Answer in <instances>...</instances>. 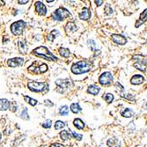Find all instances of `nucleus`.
I'll return each instance as SVG.
<instances>
[{
	"mask_svg": "<svg viewBox=\"0 0 147 147\" xmlns=\"http://www.w3.org/2000/svg\"><path fill=\"white\" fill-rule=\"evenodd\" d=\"M77 30V26L73 22H68L65 26V31L66 32H74Z\"/></svg>",
	"mask_w": 147,
	"mask_h": 147,
	"instance_id": "5701e85b",
	"label": "nucleus"
},
{
	"mask_svg": "<svg viewBox=\"0 0 147 147\" xmlns=\"http://www.w3.org/2000/svg\"><path fill=\"white\" fill-rule=\"evenodd\" d=\"M65 126V124L62 121H56V124H55V130H61L63 129L64 127Z\"/></svg>",
	"mask_w": 147,
	"mask_h": 147,
	"instance_id": "c756f323",
	"label": "nucleus"
},
{
	"mask_svg": "<svg viewBox=\"0 0 147 147\" xmlns=\"http://www.w3.org/2000/svg\"><path fill=\"white\" fill-rule=\"evenodd\" d=\"M71 71L76 75H80L87 73L91 70V66L87 64V61H79V62L72 64L71 66Z\"/></svg>",
	"mask_w": 147,
	"mask_h": 147,
	"instance_id": "f03ea898",
	"label": "nucleus"
},
{
	"mask_svg": "<svg viewBox=\"0 0 147 147\" xmlns=\"http://www.w3.org/2000/svg\"><path fill=\"white\" fill-rule=\"evenodd\" d=\"M19 117L22 118L23 120H29V115H28V108L27 107H24L23 111L19 115Z\"/></svg>",
	"mask_w": 147,
	"mask_h": 147,
	"instance_id": "bb28decb",
	"label": "nucleus"
},
{
	"mask_svg": "<svg viewBox=\"0 0 147 147\" xmlns=\"http://www.w3.org/2000/svg\"><path fill=\"white\" fill-rule=\"evenodd\" d=\"M70 132H71V135L73 136V138H75L78 139V140H81V139H82V138H83L82 135L78 134V133H76L75 131H70Z\"/></svg>",
	"mask_w": 147,
	"mask_h": 147,
	"instance_id": "f704fd0d",
	"label": "nucleus"
},
{
	"mask_svg": "<svg viewBox=\"0 0 147 147\" xmlns=\"http://www.w3.org/2000/svg\"><path fill=\"white\" fill-rule=\"evenodd\" d=\"M69 113V107L67 106H63L59 108V114L61 115H67Z\"/></svg>",
	"mask_w": 147,
	"mask_h": 147,
	"instance_id": "cd10ccee",
	"label": "nucleus"
},
{
	"mask_svg": "<svg viewBox=\"0 0 147 147\" xmlns=\"http://www.w3.org/2000/svg\"><path fill=\"white\" fill-rule=\"evenodd\" d=\"M100 91H101V88L99 87H97V85H90V87L87 88V93H91L93 95H97L100 93Z\"/></svg>",
	"mask_w": 147,
	"mask_h": 147,
	"instance_id": "f3484780",
	"label": "nucleus"
},
{
	"mask_svg": "<svg viewBox=\"0 0 147 147\" xmlns=\"http://www.w3.org/2000/svg\"><path fill=\"white\" fill-rule=\"evenodd\" d=\"M79 18L83 20H87L91 18V11L88 8H84L79 13Z\"/></svg>",
	"mask_w": 147,
	"mask_h": 147,
	"instance_id": "ddd939ff",
	"label": "nucleus"
},
{
	"mask_svg": "<svg viewBox=\"0 0 147 147\" xmlns=\"http://www.w3.org/2000/svg\"><path fill=\"white\" fill-rule=\"evenodd\" d=\"M70 16H71V14L70 13V11L67 9L63 8V7L58 8L52 13V18L57 21H63V20H64V19L70 17Z\"/></svg>",
	"mask_w": 147,
	"mask_h": 147,
	"instance_id": "20e7f679",
	"label": "nucleus"
},
{
	"mask_svg": "<svg viewBox=\"0 0 147 147\" xmlns=\"http://www.w3.org/2000/svg\"><path fill=\"white\" fill-rule=\"evenodd\" d=\"M32 53L35 56H37L39 57L44 58L48 61H57V57L56 56H54L48 48L44 46H40L38 48H34V50L32 51Z\"/></svg>",
	"mask_w": 147,
	"mask_h": 147,
	"instance_id": "f257e3e1",
	"label": "nucleus"
},
{
	"mask_svg": "<svg viewBox=\"0 0 147 147\" xmlns=\"http://www.w3.org/2000/svg\"><path fill=\"white\" fill-rule=\"evenodd\" d=\"M103 99L107 102V103H111L114 101V95L112 93H107L105 96H103Z\"/></svg>",
	"mask_w": 147,
	"mask_h": 147,
	"instance_id": "7c9ffc66",
	"label": "nucleus"
},
{
	"mask_svg": "<svg viewBox=\"0 0 147 147\" xmlns=\"http://www.w3.org/2000/svg\"><path fill=\"white\" fill-rule=\"evenodd\" d=\"M2 5H4V2H3V1H1V0H0V7H1Z\"/></svg>",
	"mask_w": 147,
	"mask_h": 147,
	"instance_id": "ea45409f",
	"label": "nucleus"
},
{
	"mask_svg": "<svg viewBox=\"0 0 147 147\" xmlns=\"http://www.w3.org/2000/svg\"><path fill=\"white\" fill-rule=\"evenodd\" d=\"M70 110H71L72 113L79 114L82 109H81V107H80V106H79V103H72L70 105Z\"/></svg>",
	"mask_w": 147,
	"mask_h": 147,
	"instance_id": "4be33fe9",
	"label": "nucleus"
},
{
	"mask_svg": "<svg viewBox=\"0 0 147 147\" xmlns=\"http://www.w3.org/2000/svg\"><path fill=\"white\" fill-rule=\"evenodd\" d=\"M47 70H48V65L46 64H42L39 67L34 68L33 72L35 73V74H40V73H45Z\"/></svg>",
	"mask_w": 147,
	"mask_h": 147,
	"instance_id": "dca6fc26",
	"label": "nucleus"
},
{
	"mask_svg": "<svg viewBox=\"0 0 147 147\" xmlns=\"http://www.w3.org/2000/svg\"><path fill=\"white\" fill-rule=\"evenodd\" d=\"M50 147H64V145L59 143H54V144H51L50 145Z\"/></svg>",
	"mask_w": 147,
	"mask_h": 147,
	"instance_id": "c9c22d12",
	"label": "nucleus"
},
{
	"mask_svg": "<svg viewBox=\"0 0 147 147\" xmlns=\"http://www.w3.org/2000/svg\"><path fill=\"white\" fill-rule=\"evenodd\" d=\"M146 107H147V104H146Z\"/></svg>",
	"mask_w": 147,
	"mask_h": 147,
	"instance_id": "79ce46f5",
	"label": "nucleus"
},
{
	"mask_svg": "<svg viewBox=\"0 0 147 147\" xmlns=\"http://www.w3.org/2000/svg\"><path fill=\"white\" fill-rule=\"evenodd\" d=\"M113 75L110 72H104L99 78V83L102 85H108L113 82Z\"/></svg>",
	"mask_w": 147,
	"mask_h": 147,
	"instance_id": "423d86ee",
	"label": "nucleus"
},
{
	"mask_svg": "<svg viewBox=\"0 0 147 147\" xmlns=\"http://www.w3.org/2000/svg\"><path fill=\"white\" fill-rule=\"evenodd\" d=\"M18 3L19 5H25V4H28V0H25V1H22V0H19V1H18Z\"/></svg>",
	"mask_w": 147,
	"mask_h": 147,
	"instance_id": "4c0bfd02",
	"label": "nucleus"
},
{
	"mask_svg": "<svg viewBox=\"0 0 147 147\" xmlns=\"http://www.w3.org/2000/svg\"><path fill=\"white\" fill-rule=\"evenodd\" d=\"M24 100H25V101H27L29 105H31L32 107H34V106H36L37 105V101L36 100H34V99H32L31 97H29V96H27V95H25L24 96Z\"/></svg>",
	"mask_w": 147,
	"mask_h": 147,
	"instance_id": "393cba45",
	"label": "nucleus"
},
{
	"mask_svg": "<svg viewBox=\"0 0 147 147\" xmlns=\"http://www.w3.org/2000/svg\"><path fill=\"white\" fill-rule=\"evenodd\" d=\"M18 45H19V50L20 53L21 54H27L28 47L26 45V42H24V41H19Z\"/></svg>",
	"mask_w": 147,
	"mask_h": 147,
	"instance_id": "a211bd4d",
	"label": "nucleus"
},
{
	"mask_svg": "<svg viewBox=\"0 0 147 147\" xmlns=\"http://www.w3.org/2000/svg\"><path fill=\"white\" fill-rule=\"evenodd\" d=\"M59 54L62 56L63 57H69L70 55V50H68V48H59Z\"/></svg>",
	"mask_w": 147,
	"mask_h": 147,
	"instance_id": "b1692460",
	"label": "nucleus"
},
{
	"mask_svg": "<svg viewBox=\"0 0 147 147\" xmlns=\"http://www.w3.org/2000/svg\"><path fill=\"white\" fill-rule=\"evenodd\" d=\"M138 59H137L136 57H134L133 59H137L136 60V63L134 64V67H136L138 70H140L141 71H144L146 69V62L144 59H140L139 56H138Z\"/></svg>",
	"mask_w": 147,
	"mask_h": 147,
	"instance_id": "9b49d317",
	"label": "nucleus"
},
{
	"mask_svg": "<svg viewBox=\"0 0 147 147\" xmlns=\"http://www.w3.org/2000/svg\"><path fill=\"white\" fill-rule=\"evenodd\" d=\"M144 79L143 76H141V75H134L130 79V83L132 85H137L142 84L144 82Z\"/></svg>",
	"mask_w": 147,
	"mask_h": 147,
	"instance_id": "4468645a",
	"label": "nucleus"
},
{
	"mask_svg": "<svg viewBox=\"0 0 147 147\" xmlns=\"http://www.w3.org/2000/svg\"><path fill=\"white\" fill-rule=\"evenodd\" d=\"M10 107V102L6 99H0V111H5Z\"/></svg>",
	"mask_w": 147,
	"mask_h": 147,
	"instance_id": "2eb2a0df",
	"label": "nucleus"
},
{
	"mask_svg": "<svg viewBox=\"0 0 147 147\" xmlns=\"http://www.w3.org/2000/svg\"><path fill=\"white\" fill-rule=\"evenodd\" d=\"M44 102H45V105H46V106H48V107H53V106H54V104H53L50 100H45Z\"/></svg>",
	"mask_w": 147,
	"mask_h": 147,
	"instance_id": "e433bc0d",
	"label": "nucleus"
},
{
	"mask_svg": "<svg viewBox=\"0 0 147 147\" xmlns=\"http://www.w3.org/2000/svg\"><path fill=\"white\" fill-rule=\"evenodd\" d=\"M105 13H106V14L107 15H109V14H111L112 13H113V10H112V7H111V5H110L109 4H107V5H106V8H105Z\"/></svg>",
	"mask_w": 147,
	"mask_h": 147,
	"instance_id": "72a5a7b5",
	"label": "nucleus"
},
{
	"mask_svg": "<svg viewBox=\"0 0 147 147\" xmlns=\"http://www.w3.org/2000/svg\"><path fill=\"white\" fill-rule=\"evenodd\" d=\"M60 138L63 141H66L70 138V135L69 134V132L67 130H63L60 132Z\"/></svg>",
	"mask_w": 147,
	"mask_h": 147,
	"instance_id": "a878e982",
	"label": "nucleus"
},
{
	"mask_svg": "<svg viewBox=\"0 0 147 147\" xmlns=\"http://www.w3.org/2000/svg\"><path fill=\"white\" fill-rule=\"evenodd\" d=\"M146 21H147V9H145L143 11V13L140 14L139 19L136 22V25H135V27H136V28H139L143 23H144Z\"/></svg>",
	"mask_w": 147,
	"mask_h": 147,
	"instance_id": "f8f14e48",
	"label": "nucleus"
},
{
	"mask_svg": "<svg viewBox=\"0 0 147 147\" xmlns=\"http://www.w3.org/2000/svg\"><path fill=\"white\" fill-rule=\"evenodd\" d=\"M58 34V31L57 30H53L50 32V34L48 35V41H54V39H56V35Z\"/></svg>",
	"mask_w": 147,
	"mask_h": 147,
	"instance_id": "c85d7f7f",
	"label": "nucleus"
},
{
	"mask_svg": "<svg viewBox=\"0 0 147 147\" xmlns=\"http://www.w3.org/2000/svg\"><path fill=\"white\" fill-rule=\"evenodd\" d=\"M87 42H88V45H89V48H91V50H93V51H94L95 50H96V44H95V42H94V41L93 40H88L87 41Z\"/></svg>",
	"mask_w": 147,
	"mask_h": 147,
	"instance_id": "2f4dec72",
	"label": "nucleus"
},
{
	"mask_svg": "<svg viewBox=\"0 0 147 147\" xmlns=\"http://www.w3.org/2000/svg\"><path fill=\"white\" fill-rule=\"evenodd\" d=\"M25 27H26V22L25 21L18 20L16 22H13L11 25V31L14 35H20L23 33Z\"/></svg>",
	"mask_w": 147,
	"mask_h": 147,
	"instance_id": "39448f33",
	"label": "nucleus"
},
{
	"mask_svg": "<svg viewBox=\"0 0 147 147\" xmlns=\"http://www.w3.org/2000/svg\"><path fill=\"white\" fill-rule=\"evenodd\" d=\"M109 147H120V143L116 138H109L107 142Z\"/></svg>",
	"mask_w": 147,
	"mask_h": 147,
	"instance_id": "aec40b11",
	"label": "nucleus"
},
{
	"mask_svg": "<svg viewBox=\"0 0 147 147\" xmlns=\"http://www.w3.org/2000/svg\"><path fill=\"white\" fill-rule=\"evenodd\" d=\"M28 87L30 91L34 93H46L48 90V85L44 82L30 81L28 83Z\"/></svg>",
	"mask_w": 147,
	"mask_h": 147,
	"instance_id": "7ed1b4c3",
	"label": "nucleus"
},
{
	"mask_svg": "<svg viewBox=\"0 0 147 147\" xmlns=\"http://www.w3.org/2000/svg\"><path fill=\"white\" fill-rule=\"evenodd\" d=\"M121 116H124V117H126V118H130L131 116L134 115V112H133V110L130 109V108H125L124 109V111H122L121 113Z\"/></svg>",
	"mask_w": 147,
	"mask_h": 147,
	"instance_id": "412c9836",
	"label": "nucleus"
},
{
	"mask_svg": "<svg viewBox=\"0 0 147 147\" xmlns=\"http://www.w3.org/2000/svg\"><path fill=\"white\" fill-rule=\"evenodd\" d=\"M111 38H112V40H113L114 42H115V43H117V44H119V45H124V44H126V42H127L126 38L124 37V36L121 35V34H113L111 35Z\"/></svg>",
	"mask_w": 147,
	"mask_h": 147,
	"instance_id": "9d476101",
	"label": "nucleus"
},
{
	"mask_svg": "<svg viewBox=\"0 0 147 147\" xmlns=\"http://www.w3.org/2000/svg\"><path fill=\"white\" fill-rule=\"evenodd\" d=\"M23 64H24V59L22 57H14V58H11L7 61V65L11 68L22 66Z\"/></svg>",
	"mask_w": 147,
	"mask_h": 147,
	"instance_id": "6e6552de",
	"label": "nucleus"
},
{
	"mask_svg": "<svg viewBox=\"0 0 147 147\" xmlns=\"http://www.w3.org/2000/svg\"><path fill=\"white\" fill-rule=\"evenodd\" d=\"M1 139H2V134L0 133V140H1Z\"/></svg>",
	"mask_w": 147,
	"mask_h": 147,
	"instance_id": "a19ab883",
	"label": "nucleus"
},
{
	"mask_svg": "<svg viewBox=\"0 0 147 147\" xmlns=\"http://www.w3.org/2000/svg\"><path fill=\"white\" fill-rule=\"evenodd\" d=\"M103 3L104 1H95V4L97 5V6H101Z\"/></svg>",
	"mask_w": 147,
	"mask_h": 147,
	"instance_id": "58836bf2",
	"label": "nucleus"
},
{
	"mask_svg": "<svg viewBox=\"0 0 147 147\" xmlns=\"http://www.w3.org/2000/svg\"><path fill=\"white\" fill-rule=\"evenodd\" d=\"M56 84L57 85V92L58 93H64L66 88H68L70 85V79H57L56 81Z\"/></svg>",
	"mask_w": 147,
	"mask_h": 147,
	"instance_id": "0eeeda50",
	"label": "nucleus"
},
{
	"mask_svg": "<svg viewBox=\"0 0 147 147\" xmlns=\"http://www.w3.org/2000/svg\"><path fill=\"white\" fill-rule=\"evenodd\" d=\"M51 124H52L51 120H46L42 124V127L45 128V129H50L51 127Z\"/></svg>",
	"mask_w": 147,
	"mask_h": 147,
	"instance_id": "473e14b6",
	"label": "nucleus"
},
{
	"mask_svg": "<svg viewBox=\"0 0 147 147\" xmlns=\"http://www.w3.org/2000/svg\"><path fill=\"white\" fill-rule=\"evenodd\" d=\"M73 125H74L79 130H83L84 127H85L84 121L81 119H79V118H76L74 121H73Z\"/></svg>",
	"mask_w": 147,
	"mask_h": 147,
	"instance_id": "6ab92c4d",
	"label": "nucleus"
},
{
	"mask_svg": "<svg viewBox=\"0 0 147 147\" xmlns=\"http://www.w3.org/2000/svg\"><path fill=\"white\" fill-rule=\"evenodd\" d=\"M34 6H35V11H36V13H39V14L42 15V16L46 15V13H47V8H46L45 5H44L42 2H41V1L35 2V3H34Z\"/></svg>",
	"mask_w": 147,
	"mask_h": 147,
	"instance_id": "1a4fd4ad",
	"label": "nucleus"
}]
</instances>
